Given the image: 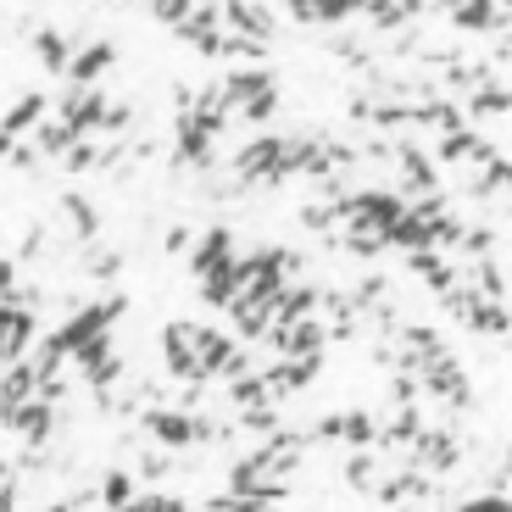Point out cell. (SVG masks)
<instances>
[{"label": "cell", "instance_id": "ba28073f", "mask_svg": "<svg viewBox=\"0 0 512 512\" xmlns=\"http://www.w3.org/2000/svg\"><path fill=\"white\" fill-rule=\"evenodd\" d=\"M412 457H418V468H435V474H451L462 462V446L451 429H423L418 440H412Z\"/></svg>", "mask_w": 512, "mask_h": 512}, {"label": "cell", "instance_id": "44dd1931", "mask_svg": "<svg viewBox=\"0 0 512 512\" xmlns=\"http://www.w3.org/2000/svg\"><path fill=\"white\" fill-rule=\"evenodd\" d=\"M190 12H195V0H151V17H156V23H167V28H179Z\"/></svg>", "mask_w": 512, "mask_h": 512}, {"label": "cell", "instance_id": "30bf717a", "mask_svg": "<svg viewBox=\"0 0 512 512\" xmlns=\"http://www.w3.org/2000/svg\"><path fill=\"white\" fill-rule=\"evenodd\" d=\"M462 34H501L512 23V12H501V0H462L457 12H446Z\"/></svg>", "mask_w": 512, "mask_h": 512}, {"label": "cell", "instance_id": "cb8c5ba5", "mask_svg": "<svg viewBox=\"0 0 512 512\" xmlns=\"http://www.w3.org/2000/svg\"><path fill=\"white\" fill-rule=\"evenodd\" d=\"M12 284H17V262H12V256H0V301L12 295Z\"/></svg>", "mask_w": 512, "mask_h": 512}, {"label": "cell", "instance_id": "9c48e42d", "mask_svg": "<svg viewBox=\"0 0 512 512\" xmlns=\"http://www.w3.org/2000/svg\"><path fill=\"white\" fill-rule=\"evenodd\" d=\"M6 429H17V440H23L28 451H34V446H45V440H51V429H56V407L34 396L28 407H17V412H12V423H6Z\"/></svg>", "mask_w": 512, "mask_h": 512}, {"label": "cell", "instance_id": "5bb4252c", "mask_svg": "<svg viewBox=\"0 0 512 512\" xmlns=\"http://www.w3.org/2000/svg\"><path fill=\"white\" fill-rule=\"evenodd\" d=\"M112 62H117V51L106 45V39H101V45H84V51L73 56V67H67V84H95Z\"/></svg>", "mask_w": 512, "mask_h": 512}, {"label": "cell", "instance_id": "484cf974", "mask_svg": "<svg viewBox=\"0 0 512 512\" xmlns=\"http://www.w3.org/2000/svg\"><path fill=\"white\" fill-rule=\"evenodd\" d=\"M501 12H512V0H501Z\"/></svg>", "mask_w": 512, "mask_h": 512}, {"label": "cell", "instance_id": "52a82bcc", "mask_svg": "<svg viewBox=\"0 0 512 512\" xmlns=\"http://www.w3.org/2000/svg\"><path fill=\"white\" fill-rule=\"evenodd\" d=\"M223 23H229V34H251V39L279 34V17H273L262 0H223Z\"/></svg>", "mask_w": 512, "mask_h": 512}, {"label": "cell", "instance_id": "7402d4cb", "mask_svg": "<svg viewBox=\"0 0 512 512\" xmlns=\"http://www.w3.org/2000/svg\"><path fill=\"white\" fill-rule=\"evenodd\" d=\"M128 128H134V106H128V101L117 106L112 101V106H106V117H101V134H112V140H117V134H128Z\"/></svg>", "mask_w": 512, "mask_h": 512}, {"label": "cell", "instance_id": "7c38bea8", "mask_svg": "<svg viewBox=\"0 0 512 512\" xmlns=\"http://www.w3.org/2000/svg\"><path fill=\"white\" fill-rule=\"evenodd\" d=\"M34 56L45 62V73H62V78H67V67H73V56H78V34L39 28V34H34Z\"/></svg>", "mask_w": 512, "mask_h": 512}, {"label": "cell", "instance_id": "2e32d148", "mask_svg": "<svg viewBox=\"0 0 512 512\" xmlns=\"http://www.w3.org/2000/svg\"><path fill=\"white\" fill-rule=\"evenodd\" d=\"M62 212H67V223H73V234H78L84 245H90L95 234H101V218H95V206L84 201V195H73V190H67V195H62Z\"/></svg>", "mask_w": 512, "mask_h": 512}, {"label": "cell", "instance_id": "d6986e66", "mask_svg": "<svg viewBox=\"0 0 512 512\" xmlns=\"http://www.w3.org/2000/svg\"><path fill=\"white\" fill-rule=\"evenodd\" d=\"M373 468H379V457H373V451H357V457L346 462V485L351 490H373V485H379V479H373Z\"/></svg>", "mask_w": 512, "mask_h": 512}, {"label": "cell", "instance_id": "277c9868", "mask_svg": "<svg viewBox=\"0 0 512 512\" xmlns=\"http://www.w3.org/2000/svg\"><path fill=\"white\" fill-rule=\"evenodd\" d=\"M318 440H346L351 451H368V446H379V418H373V412H362V407L329 412V418L318 423Z\"/></svg>", "mask_w": 512, "mask_h": 512}, {"label": "cell", "instance_id": "ffe728a7", "mask_svg": "<svg viewBox=\"0 0 512 512\" xmlns=\"http://www.w3.org/2000/svg\"><path fill=\"white\" fill-rule=\"evenodd\" d=\"M62 167H67V173H90V167H101V145H90V140H78L73 151L62 156Z\"/></svg>", "mask_w": 512, "mask_h": 512}, {"label": "cell", "instance_id": "5b68a950", "mask_svg": "<svg viewBox=\"0 0 512 512\" xmlns=\"http://www.w3.org/2000/svg\"><path fill=\"white\" fill-rule=\"evenodd\" d=\"M106 95H101V84H67V95H62V123L73 128V134H90V128H101V117H106Z\"/></svg>", "mask_w": 512, "mask_h": 512}, {"label": "cell", "instance_id": "ac0fdd59", "mask_svg": "<svg viewBox=\"0 0 512 512\" xmlns=\"http://www.w3.org/2000/svg\"><path fill=\"white\" fill-rule=\"evenodd\" d=\"M101 501L106 507H128V501H134V474H128V468H117V474H106L101 479Z\"/></svg>", "mask_w": 512, "mask_h": 512}, {"label": "cell", "instance_id": "9a60e30c", "mask_svg": "<svg viewBox=\"0 0 512 512\" xmlns=\"http://www.w3.org/2000/svg\"><path fill=\"white\" fill-rule=\"evenodd\" d=\"M39 117H45V95H23L12 112L0 117V128H6L12 140H23V134H34V128H39Z\"/></svg>", "mask_w": 512, "mask_h": 512}, {"label": "cell", "instance_id": "8992f818", "mask_svg": "<svg viewBox=\"0 0 512 512\" xmlns=\"http://www.w3.org/2000/svg\"><path fill=\"white\" fill-rule=\"evenodd\" d=\"M240 256H234V234L229 229H206L201 240H195L190 251V273L195 279H218V273H229Z\"/></svg>", "mask_w": 512, "mask_h": 512}, {"label": "cell", "instance_id": "7a4b0ae2", "mask_svg": "<svg viewBox=\"0 0 512 512\" xmlns=\"http://www.w3.org/2000/svg\"><path fill=\"white\" fill-rule=\"evenodd\" d=\"M140 429H145V440H151V446H162V451L195 446V412H184V407H151L140 418Z\"/></svg>", "mask_w": 512, "mask_h": 512}, {"label": "cell", "instance_id": "3957f363", "mask_svg": "<svg viewBox=\"0 0 512 512\" xmlns=\"http://www.w3.org/2000/svg\"><path fill=\"white\" fill-rule=\"evenodd\" d=\"M418 384H423V396L429 401H446V407H468V401H474L468 396V373H462V362L451 357V351L429 362V368L418 373Z\"/></svg>", "mask_w": 512, "mask_h": 512}, {"label": "cell", "instance_id": "603a6c76", "mask_svg": "<svg viewBox=\"0 0 512 512\" xmlns=\"http://www.w3.org/2000/svg\"><path fill=\"white\" fill-rule=\"evenodd\" d=\"M457 512H512V496H507V490H485V496L462 501Z\"/></svg>", "mask_w": 512, "mask_h": 512}, {"label": "cell", "instance_id": "4fadbf2b", "mask_svg": "<svg viewBox=\"0 0 512 512\" xmlns=\"http://www.w3.org/2000/svg\"><path fill=\"white\" fill-rule=\"evenodd\" d=\"M396 156H401V179H407V190L412 195H435V162L418 151V145H396Z\"/></svg>", "mask_w": 512, "mask_h": 512}, {"label": "cell", "instance_id": "d4e9b609", "mask_svg": "<svg viewBox=\"0 0 512 512\" xmlns=\"http://www.w3.org/2000/svg\"><path fill=\"white\" fill-rule=\"evenodd\" d=\"M117 512H162V496H134L128 507H117Z\"/></svg>", "mask_w": 512, "mask_h": 512}, {"label": "cell", "instance_id": "6da1fadb", "mask_svg": "<svg viewBox=\"0 0 512 512\" xmlns=\"http://www.w3.org/2000/svg\"><path fill=\"white\" fill-rule=\"evenodd\" d=\"M223 101H229V117H240V123H268L279 112V84H273L268 67H240V73L223 78Z\"/></svg>", "mask_w": 512, "mask_h": 512}, {"label": "cell", "instance_id": "8fae6325", "mask_svg": "<svg viewBox=\"0 0 512 512\" xmlns=\"http://www.w3.org/2000/svg\"><path fill=\"white\" fill-rule=\"evenodd\" d=\"M234 334H223V329H201L195 323V362H201V373L206 379H223V368H229V357H234Z\"/></svg>", "mask_w": 512, "mask_h": 512}, {"label": "cell", "instance_id": "e0dca14e", "mask_svg": "<svg viewBox=\"0 0 512 512\" xmlns=\"http://www.w3.org/2000/svg\"><path fill=\"white\" fill-rule=\"evenodd\" d=\"M78 268L90 273V279H112V273H123V251L90 240V251H84V262H78Z\"/></svg>", "mask_w": 512, "mask_h": 512}]
</instances>
